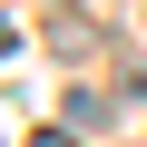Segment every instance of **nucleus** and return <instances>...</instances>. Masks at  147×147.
Here are the masks:
<instances>
[{"mask_svg": "<svg viewBox=\"0 0 147 147\" xmlns=\"http://www.w3.org/2000/svg\"><path fill=\"white\" fill-rule=\"evenodd\" d=\"M10 49H20V30H10V20H0V59H10Z\"/></svg>", "mask_w": 147, "mask_h": 147, "instance_id": "obj_1", "label": "nucleus"}]
</instances>
